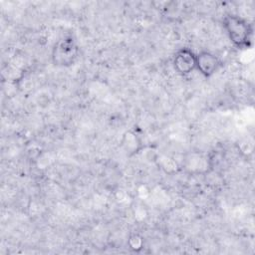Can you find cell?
I'll return each mask as SVG.
<instances>
[{
	"label": "cell",
	"mask_w": 255,
	"mask_h": 255,
	"mask_svg": "<svg viewBox=\"0 0 255 255\" xmlns=\"http://www.w3.org/2000/svg\"><path fill=\"white\" fill-rule=\"evenodd\" d=\"M172 65L178 74L187 76L196 70V54L188 48H181L174 54Z\"/></svg>",
	"instance_id": "obj_3"
},
{
	"label": "cell",
	"mask_w": 255,
	"mask_h": 255,
	"mask_svg": "<svg viewBox=\"0 0 255 255\" xmlns=\"http://www.w3.org/2000/svg\"><path fill=\"white\" fill-rule=\"evenodd\" d=\"M122 146L124 150L127 152V154L130 156L137 153L141 149L142 143L139 135L136 132L128 130L123 136Z\"/></svg>",
	"instance_id": "obj_5"
},
{
	"label": "cell",
	"mask_w": 255,
	"mask_h": 255,
	"mask_svg": "<svg viewBox=\"0 0 255 255\" xmlns=\"http://www.w3.org/2000/svg\"><path fill=\"white\" fill-rule=\"evenodd\" d=\"M79 56V48L72 36L60 39L52 49V61L55 66L69 67L73 65Z\"/></svg>",
	"instance_id": "obj_2"
},
{
	"label": "cell",
	"mask_w": 255,
	"mask_h": 255,
	"mask_svg": "<svg viewBox=\"0 0 255 255\" xmlns=\"http://www.w3.org/2000/svg\"><path fill=\"white\" fill-rule=\"evenodd\" d=\"M187 164L186 167L191 168V170H208L210 168L209 158L207 156H203L201 154H190V158H186Z\"/></svg>",
	"instance_id": "obj_6"
},
{
	"label": "cell",
	"mask_w": 255,
	"mask_h": 255,
	"mask_svg": "<svg viewBox=\"0 0 255 255\" xmlns=\"http://www.w3.org/2000/svg\"><path fill=\"white\" fill-rule=\"evenodd\" d=\"M220 67L219 59L211 52L201 51L196 54V70L204 77H211Z\"/></svg>",
	"instance_id": "obj_4"
},
{
	"label": "cell",
	"mask_w": 255,
	"mask_h": 255,
	"mask_svg": "<svg viewBox=\"0 0 255 255\" xmlns=\"http://www.w3.org/2000/svg\"><path fill=\"white\" fill-rule=\"evenodd\" d=\"M128 245L132 251L138 252L143 247V238L138 234H131L128 240Z\"/></svg>",
	"instance_id": "obj_7"
},
{
	"label": "cell",
	"mask_w": 255,
	"mask_h": 255,
	"mask_svg": "<svg viewBox=\"0 0 255 255\" xmlns=\"http://www.w3.org/2000/svg\"><path fill=\"white\" fill-rule=\"evenodd\" d=\"M223 27L229 40L240 49L252 47L253 26L240 16L229 14L223 19Z\"/></svg>",
	"instance_id": "obj_1"
}]
</instances>
